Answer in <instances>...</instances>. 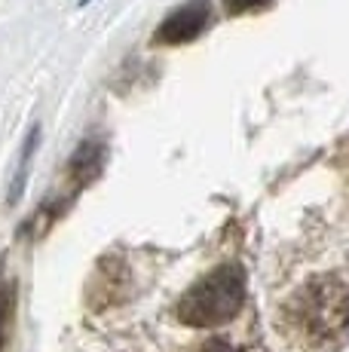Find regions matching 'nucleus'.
<instances>
[{
    "label": "nucleus",
    "mask_w": 349,
    "mask_h": 352,
    "mask_svg": "<svg viewBox=\"0 0 349 352\" xmlns=\"http://www.w3.org/2000/svg\"><path fill=\"white\" fill-rule=\"evenodd\" d=\"M34 138H37V132L28 138V151H25V160H22V162H28V157H31V147H34ZM25 172H28V166H22V181H25ZM22 181H19V184L12 187V199H16V196L22 193Z\"/></svg>",
    "instance_id": "0eeeda50"
},
{
    "label": "nucleus",
    "mask_w": 349,
    "mask_h": 352,
    "mask_svg": "<svg viewBox=\"0 0 349 352\" xmlns=\"http://www.w3.org/2000/svg\"><path fill=\"white\" fill-rule=\"evenodd\" d=\"M264 3H270V0H227V10L230 12H248V10L264 6Z\"/></svg>",
    "instance_id": "39448f33"
},
{
    "label": "nucleus",
    "mask_w": 349,
    "mask_h": 352,
    "mask_svg": "<svg viewBox=\"0 0 349 352\" xmlns=\"http://www.w3.org/2000/svg\"><path fill=\"white\" fill-rule=\"evenodd\" d=\"M245 303V273L236 263L218 267L205 279H199L196 285L187 291L178 303V319L193 328H214L230 319H236V313Z\"/></svg>",
    "instance_id": "f03ea898"
},
{
    "label": "nucleus",
    "mask_w": 349,
    "mask_h": 352,
    "mask_svg": "<svg viewBox=\"0 0 349 352\" xmlns=\"http://www.w3.org/2000/svg\"><path fill=\"white\" fill-rule=\"evenodd\" d=\"M212 22V6L209 0H193V3L181 6L174 10L169 19L157 28V43H166V46H178V43H190L196 40L199 34L205 31V25Z\"/></svg>",
    "instance_id": "7ed1b4c3"
},
{
    "label": "nucleus",
    "mask_w": 349,
    "mask_h": 352,
    "mask_svg": "<svg viewBox=\"0 0 349 352\" xmlns=\"http://www.w3.org/2000/svg\"><path fill=\"white\" fill-rule=\"evenodd\" d=\"M6 316H10V291L0 294V346H3V328H6Z\"/></svg>",
    "instance_id": "423d86ee"
},
{
    "label": "nucleus",
    "mask_w": 349,
    "mask_h": 352,
    "mask_svg": "<svg viewBox=\"0 0 349 352\" xmlns=\"http://www.w3.org/2000/svg\"><path fill=\"white\" fill-rule=\"evenodd\" d=\"M285 324L304 349H334L349 334V285L334 276L306 282L285 307Z\"/></svg>",
    "instance_id": "f257e3e1"
},
{
    "label": "nucleus",
    "mask_w": 349,
    "mask_h": 352,
    "mask_svg": "<svg viewBox=\"0 0 349 352\" xmlns=\"http://www.w3.org/2000/svg\"><path fill=\"white\" fill-rule=\"evenodd\" d=\"M193 352H251V349L239 346V343L227 340V337H209V340H203Z\"/></svg>",
    "instance_id": "20e7f679"
}]
</instances>
